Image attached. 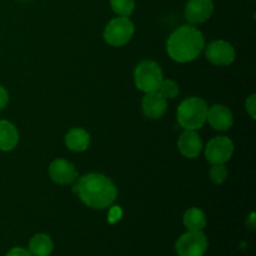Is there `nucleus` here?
Returning a JSON list of instances; mask_svg holds the SVG:
<instances>
[{
	"label": "nucleus",
	"mask_w": 256,
	"mask_h": 256,
	"mask_svg": "<svg viewBox=\"0 0 256 256\" xmlns=\"http://www.w3.org/2000/svg\"><path fill=\"white\" fill-rule=\"evenodd\" d=\"M6 256H32V254L22 248H14L8 252Z\"/></svg>",
	"instance_id": "nucleus-24"
},
{
	"label": "nucleus",
	"mask_w": 256,
	"mask_h": 256,
	"mask_svg": "<svg viewBox=\"0 0 256 256\" xmlns=\"http://www.w3.org/2000/svg\"><path fill=\"white\" fill-rule=\"evenodd\" d=\"M205 46L204 35L192 25L180 26L169 36L166 52L178 62H189L196 59Z\"/></svg>",
	"instance_id": "nucleus-2"
},
{
	"label": "nucleus",
	"mask_w": 256,
	"mask_h": 256,
	"mask_svg": "<svg viewBox=\"0 0 256 256\" xmlns=\"http://www.w3.org/2000/svg\"><path fill=\"white\" fill-rule=\"evenodd\" d=\"M54 249L52 239L46 234H36L29 242V252L32 256H49Z\"/></svg>",
	"instance_id": "nucleus-16"
},
{
	"label": "nucleus",
	"mask_w": 256,
	"mask_h": 256,
	"mask_svg": "<svg viewBox=\"0 0 256 256\" xmlns=\"http://www.w3.org/2000/svg\"><path fill=\"white\" fill-rule=\"evenodd\" d=\"M19 142V132L8 120H0V150L2 152H12L16 148Z\"/></svg>",
	"instance_id": "nucleus-15"
},
{
	"label": "nucleus",
	"mask_w": 256,
	"mask_h": 256,
	"mask_svg": "<svg viewBox=\"0 0 256 256\" xmlns=\"http://www.w3.org/2000/svg\"><path fill=\"white\" fill-rule=\"evenodd\" d=\"M110 5L114 12L125 18H129L135 9L134 0H110Z\"/></svg>",
	"instance_id": "nucleus-18"
},
{
	"label": "nucleus",
	"mask_w": 256,
	"mask_h": 256,
	"mask_svg": "<svg viewBox=\"0 0 256 256\" xmlns=\"http://www.w3.org/2000/svg\"><path fill=\"white\" fill-rule=\"evenodd\" d=\"M122 216V210H120L119 206H114L112 210H110L109 214V222H116Z\"/></svg>",
	"instance_id": "nucleus-23"
},
{
	"label": "nucleus",
	"mask_w": 256,
	"mask_h": 256,
	"mask_svg": "<svg viewBox=\"0 0 256 256\" xmlns=\"http://www.w3.org/2000/svg\"><path fill=\"white\" fill-rule=\"evenodd\" d=\"M142 112L149 119H159L166 112V99L159 92H146L142 102Z\"/></svg>",
	"instance_id": "nucleus-12"
},
{
	"label": "nucleus",
	"mask_w": 256,
	"mask_h": 256,
	"mask_svg": "<svg viewBox=\"0 0 256 256\" xmlns=\"http://www.w3.org/2000/svg\"><path fill=\"white\" fill-rule=\"evenodd\" d=\"M210 179L214 184L219 185L226 180L228 178V169L224 164H214L210 169Z\"/></svg>",
	"instance_id": "nucleus-20"
},
{
	"label": "nucleus",
	"mask_w": 256,
	"mask_h": 256,
	"mask_svg": "<svg viewBox=\"0 0 256 256\" xmlns=\"http://www.w3.org/2000/svg\"><path fill=\"white\" fill-rule=\"evenodd\" d=\"M8 102H9V94L5 90V88L0 85V110L4 109L8 105Z\"/></svg>",
	"instance_id": "nucleus-22"
},
{
	"label": "nucleus",
	"mask_w": 256,
	"mask_h": 256,
	"mask_svg": "<svg viewBox=\"0 0 256 256\" xmlns=\"http://www.w3.org/2000/svg\"><path fill=\"white\" fill-rule=\"evenodd\" d=\"M234 154V144L226 136L212 138L205 149V158L212 165L225 164Z\"/></svg>",
	"instance_id": "nucleus-7"
},
{
	"label": "nucleus",
	"mask_w": 256,
	"mask_h": 256,
	"mask_svg": "<svg viewBox=\"0 0 256 256\" xmlns=\"http://www.w3.org/2000/svg\"><path fill=\"white\" fill-rule=\"evenodd\" d=\"M72 192L82 202L92 209H105L115 202L118 189L108 176L98 172H90L75 180Z\"/></svg>",
	"instance_id": "nucleus-1"
},
{
	"label": "nucleus",
	"mask_w": 256,
	"mask_h": 256,
	"mask_svg": "<svg viewBox=\"0 0 256 256\" xmlns=\"http://www.w3.org/2000/svg\"><path fill=\"white\" fill-rule=\"evenodd\" d=\"M245 108H246V112H249L250 116H252V119H255L256 116V95L255 94H252V96L246 100V102H245Z\"/></svg>",
	"instance_id": "nucleus-21"
},
{
	"label": "nucleus",
	"mask_w": 256,
	"mask_h": 256,
	"mask_svg": "<svg viewBox=\"0 0 256 256\" xmlns=\"http://www.w3.org/2000/svg\"><path fill=\"white\" fill-rule=\"evenodd\" d=\"M179 256H204L208 250V239L202 232H189L179 238L175 244Z\"/></svg>",
	"instance_id": "nucleus-6"
},
{
	"label": "nucleus",
	"mask_w": 256,
	"mask_h": 256,
	"mask_svg": "<svg viewBox=\"0 0 256 256\" xmlns=\"http://www.w3.org/2000/svg\"><path fill=\"white\" fill-rule=\"evenodd\" d=\"M180 152L188 159H195L202 150V142L196 130H185L178 140Z\"/></svg>",
	"instance_id": "nucleus-11"
},
{
	"label": "nucleus",
	"mask_w": 256,
	"mask_h": 256,
	"mask_svg": "<svg viewBox=\"0 0 256 256\" xmlns=\"http://www.w3.org/2000/svg\"><path fill=\"white\" fill-rule=\"evenodd\" d=\"M134 82L139 90L146 92H158L162 82V72L159 64L152 60H144L140 62L134 72Z\"/></svg>",
	"instance_id": "nucleus-4"
},
{
	"label": "nucleus",
	"mask_w": 256,
	"mask_h": 256,
	"mask_svg": "<svg viewBox=\"0 0 256 256\" xmlns=\"http://www.w3.org/2000/svg\"><path fill=\"white\" fill-rule=\"evenodd\" d=\"M49 175L55 184L69 185L78 178V172L74 164L65 159H56L50 164Z\"/></svg>",
	"instance_id": "nucleus-9"
},
{
	"label": "nucleus",
	"mask_w": 256,
	"mask_h": 256,
	"mask_svg": "<svg viewBox=\"0 0 256 256\" xmlns=\"http://www.w3.org/2000/svg\"><path fill=\"white\" fill-rule=\"evenodd\" d=\"M158 92L165 98V99H174L179 94V85L176 82L172 79H166L160 82V86L158 89Z\"/></svg>",
	"instance_id": "nucleus-19"
},
{
	"label": "nucleus",
	"mask_w": 256,
	"mask_h": 256,
	"mask_svg": "<svg viewBox=\"0 0 256 256\" xmlns=\"http://www.w3.org/2000/svg\"><path fill=\"white\" fill-rule=\"evenodd\" d=\"M208 60L218 66H229L236 56L234 46L225 40H215L206 46Z\"/></svg>",
	"instance_id": "nucleus-8"
},
{
	"label": "nucleus",
	"mask_w": 256,
	"mask_h": 256,
	"mask_svg": "<svg viewBox=\"0 0 256 256\" xmlns=\"http://www.w3.org/2000/svg\"><path fill=\"white\" fill-rule=\"evenodd\" d=\"M212 0H188L185 6V18L190 24H202L212 14Z\"/></svg>",
	"instance_id": "nucleus-10"
},
{
	"label": "nucleus",
	"mask_w": 256,
	"mask_h": 256,
	"mask_svg": "<svg viewBox=\"0 0 256 256\" xmlns=\"http://www.w3.org/2000/svg\"><path fill=\"white\" fill-rule=\"evenodd\" d=\"M182 222L189 232H202L206 226V215L202 210L192 208L185 212Z\"/></svg>",
	"instance_id": "nucleus-17"
},
{
	"label": "nucleus",
	"mask_w": 256,
	"mask_h": 256,
	"mask_svg": "<svg viewBox=\"0 0 256 256\" xmlns=\"http://www.w3.org/2000/svg\"><path fill=\"white\" fill-rule=\"evenodd\" d=\"M65 144L72 152H85L90 144L89 132L82 129V128H72L65 135Z\"/></svg>",
	"instance_id": "nucleus-14"
},
{
	"label": "nucleus",
	"mask_w": 256,
	"mask_h": 256,
	"mask_svg": "<svg viewBox=\"0 0 256 256\" xmlns=\"http://www.w3.org/2000/svg\"><path fill=\"white\" fill-rule=\"evenodd\" d=\"M134 24L129 18L119 16L110 20L104 29V39L112 46H122L134 35Z\"/></svg>",
	"instance_id": "nucleus-5"
},
{
	"label": "nucleus",
	"mask_w": 256,
	"mask_h": 256,
	"mask_svg": "<svg viewBox=\"0 0 256 256\" xmlns=\"http://www.w3.org/2000/svg\"><path fill=\"white\" fill-rule=\"evenodd\" d=\"M208 105L200 98H188L178 108V122L185 130H199L206 122Z\"/></svg>",
	"instance_id": "nucleus-3"
},
{
	"label": "nucleus",
	"mask_w": 256,
	"mask_h": 256,
	"mask_svg": "<svg viewBox=\"0 0 256 256\" xmlns=\"http://www.w3.org/2000/svg\"><path fill=\"white\" fill-rule=\"evenodd\" d=\"M206 120L212 125V129L220 130V132L229 130L234 122L232 114L229 108L222 104L214 105V106L208 109Z\"/></svg>",
	"instance_id": "nucleus-13"
}]
</instances>
